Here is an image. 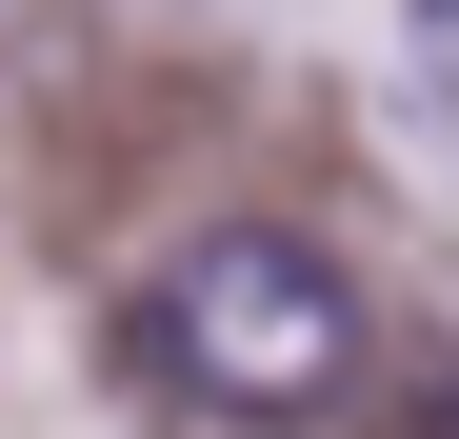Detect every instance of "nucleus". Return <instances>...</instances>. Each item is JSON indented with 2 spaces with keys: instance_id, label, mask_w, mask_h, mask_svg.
I'll return each instance as SVG.
<instances>
[{
  "instance_id": "nucleus-1",
  "label": "nucleus",
  "mask_w": 459,
  "mask_h": 439,
  "mask_svg": "<svg viewBox=\"0 0 459 439\" xmlns=\"http://www.w3.org/2000/svg\"><path fill=\"white\" fill-rule=\"evenodd\" d=\"M140 340H160V380L200 419H260V439L359 400V280L299 240V220H200V240L140 280Z\"/></svg>"
},
{
  "instance_id": "nucleus-2",
  "label": "nucleus",
  "mask_w": 459,
  "mask_h": 439,
  "mask_svg": "<svg viewBox=\"0 0 459 439\" xmlns=\"http://www.w3.org/2000/svg\"><path fill=\"white\" fill-rule=\"evenodd\" d=\"M420 40H439V81H459V0H420Z\"/></svg>"
}]
</instances>
